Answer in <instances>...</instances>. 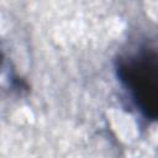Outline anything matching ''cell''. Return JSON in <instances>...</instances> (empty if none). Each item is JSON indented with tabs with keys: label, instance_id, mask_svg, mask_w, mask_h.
<instances>
[{
	"label": "cell",
	"instance_id": "1",
	"mask_svg": "<svg viewBox=\"0 0 158 158\" xmlns=\"http://www.w3.org/2000/svg\"><path fill=\"white\" fill-rule=\"evenodd\" d=\"M116 77L137 112L158 121V43L143 42L118 56Z\"/></svg>",
	"mask_w": 158,
	"mask_h": 158
}]
</instances>
